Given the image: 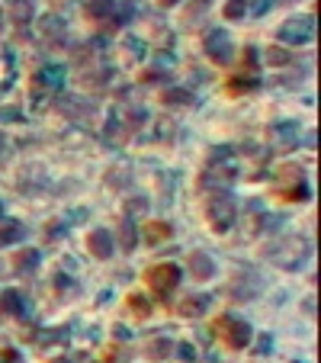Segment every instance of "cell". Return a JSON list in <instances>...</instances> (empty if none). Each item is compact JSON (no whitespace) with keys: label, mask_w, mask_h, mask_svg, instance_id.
I'll use <instances>...</instances> for the list:
<instances>
[{"label":"cell","mask_w":321,"mask_h":363,"mask_svg":"<svg viewBox=\"0 0 321 363\" xmlns=\"http://www.w3.org/2000/svg\"><path fill=\"white\" fill-rule=\"evenodd\" d=\"M264 254L273 264L286 267V271H295V267H302V261L312 254V244L305 242L302 235H289V238H280L276 244H270Z\"/></svg>","instance_id":"6da1fadb"},{"label":"cell","mask_w":321,"mask_h":363,"mask_svg":"<svg viewBox=\"0 0 321 363\" xmlns=\"http://www.w3.org/2000/svg\"><path fill=\"white\" fill-rule=\"evenodd\" d=\"M206 219L215 232H228L231 222H235V196L225 193V190H212L206 196Z\"/></svg>","instance_id":"7a4b0ae2"},{"label":"cell","mask_w":321,"mask_h":363,"mask_svg":"<svg viewBox=\"0 0 321 363\" xmlns=\"http://www.w3.org/2000/svg\"><path fill=\"white\" fill-rule=\"evenodd\" d=\"M145 279L157 299H167L180 286V267H177V264H155V267L145 273Z\"/></svg>","instance_id":"3957f363"},{"label":"cell","mask_w":321,"mask_h":363,"mask_svg":"<svg viewBox=\"0 0 321 363\" xmlns=\"http://www.w3.org/2000/svg\"><path fill=\"white\" fill-rule=\"evenodd\" d=\"M276 39L283 46H305L315 39V17H293L276 29Z\"/></svg>","instance_id":"277c9868"},{"label":"cell","mask_w":321,"mask_h":363,"mask_svg":"<svg viewBox=\"0 0 321 363\" xmlns=\"http://www.w3.org/2000/svg\"><path fill=\"white\" fill-rule=\"evenodd\" d=\"M202 48H206V58L215 61V65H231L235 61V42H231V36L225 29H209Z\"/></svg>","instance_id":"5b68a950"},{"label":"cell","mask_w":321,"mask_h":363,"mask_svg":"<svg viewBox=\"0 0 321 363\" xmlns=\"http://www.w3.org/2000/svg\"><path fill=\"white\" fill-rule=\"evenodd\" d=\"M222 335H225V344L231 347V351H241V347L251 344V337H254V331H251L248 322H241V318H222L219 322Z\"/></svg>","instance_id":"8992f818"},{"label":"cell","mask_w":321,"mask_h":363,"mask_svg":"<svg viewBox=\"0 0 321 363\" xmlns=\"http://www.w3.org/2000/svg\"><path fill=\"white\" fill-rule=\"evenodd\" d=\"M260 293V277H257L251 267H241L238 271V279H231V296L235 299H251V296H257Z\"/></svg>","instance_id":"52a82bcc"},{"label":"cell","mask_w":321,"mask_h":363,"mask_svg":"<svg viewBox=\"0 0 321 363\" xmlns=\"http://www.w3.org/2000/svg\"><path fill=\"white\" fill-rule=\"evenodd\" d=\"M39 32H42V39H46V42H52V46H61L64 39H68L64 19L58 17V13H48V17L39 19Z\"/></svg>","instance_id":"ba28073f"},{"label":"cell","mask_w":321,"mask_h":363,"mask_svg":"<svg viewBox=\"0 0 321 363\" xmlns=\"http://www.w3.org/2000/svg\"><path fill=\"white\" fill-rule=\"evenodd\" d=\"M87 248H90V254H93V257H100V261L113 257V251H116L113 232H106V228H97V232H90V235H87Z\"/></svg>","instance_id":"9c48e42d"},{"label":"cell","mask_w":321,"mask_h":363,"mask_svg":"<svg viewBox=\"0 0 321 363\" xmlns=\"http://www.w3.org/2000/svg\"><path fill=\"white\" fill-rule=\"evenodd\" d=\"M61 84H64L61 65H46L36 71V87H42V90H61Z\"/></svg>","instance_id":"30bf717a"},{"label":"cell","mask_w":321,"mask_h":363,"mask_svg":"<svg viewBox=\"0 0 321 363\" xmlns=\"http://www.w3.org/2000/svg\"><path fill=\"white\" fill-rule=\"evenodd\" d=\"M235 174H238V170H235V164H219V161H212L209 164V170H206V174H202V184H209V186H222V184H231V180H235Z\"/></svg>","instance_id":"8fae6325"},{"label":"cell","mask_w":321,"mask_h":363,"mask_svg":"<svg viewBox=\"0 0 321 363\" xmlns=\"http://www.w3.org/2000/svg\"><path fill=\"white\" fill-rule=\"evenodd\" d=\"M270 139H273V145L276 148H283V151H293L295 148V122H283V126H280V122H276L273 129H270Z\"/></svg>","instance_id":"7c38bea8"},{"label":"cell","mask_w":321,"mask_h":363,"mask_svg":"<svg viewBox=\"0 0 321 363\" xmlns=\"http://www.w3.org/2000/svg\"><path fill=\"white\" fill-rule=\"evenodd\" d=\"M190 271L196 279H212L215 277V261L206 251H193L190 254Z\"/></svg>","instance_id":"4fadbf2b"},{"label":"cell","mask_w":321,"mask_h":363,"mask_svg":"<svg viewBox=\"0 0 321 363\" xmlns=\"http://www.w3.org/2000/svg\"><path fill=\"white\" fill-rule=\"evenodd\" d=\"M58 110L64 112V116H71V119H87V116H90V103L87 100H77V97H61V100H58Z\"/></svg>","instance_id":"5bb4252c"},{"label":"cell","mask_w":321,"mask_h":363,"mask_svg":"<svg viewBox=\"0 0 321 363\" xmlns=\"http://www.w3.org/2000/svg\"><path fill=\"white\" fill-rule=\"evenodd\" d=\"M0 312H7V315H26L29 306L23 302V296H19L17 289H3L0 293Z\"/></svg>","instance_id":"9a60e30c"},{"label":"cell","mask_w":321,"mask_h":363,"mask_svg":"<svg viewBox=\"0 0 321 363\" xmlns=\"http://www.w3.org/2000/svg\"><path fill=\"white\" fill-rule=\"evenodd\" d=\"M26 238V225L23 222H13V219H7V222H0V248H10V244H17Z\"/></svg>","instance_id":"2e32d148"},{"label":"cell","mask_w":321,"mask_h":363,"mask_svg":"<svg viewBox=\"0 0 321 363\" xmlns=\"http://www.w3.org/2000/svg\"><path fill=\"white\" fill-rule=\"evenodd\" d=\"M161 103H164V106H171V110H177V106H190L193 93L184 90V87H167V90L161 93Z\"/></svg>","instance_id":"e0dca14e"},{"label":"cell","mask_w":321,"mask_h":363,"mask_svg":"<svg viewBox=\"0 0 321 363\" xmlns=\"http://www.w3.org/2000/svg\"><path fill=\"white\" fill-rule=\"evenodd\" d=\"M10 17H13V23H17V26H26L29 19L36 17V3H32V0H13Z\"/></svg>","instance_id":"ac0fdd59"},{"label":"cell","mask_w":321,"mask_h":363,"mask_svg":"<svg viewBox=\"0 0 321 363\" xmlns=\"http://www.w3.org/2000/svg\"><path fill=\"white\" fill-rule=\"evenodd\" d=\"M209 308V296H186L184 302H180V315H186V318H193V315H202Z\"/></svg>","instance_id":"d6986e66"},{"label":"cell","mask_w":321,"mask_h":363,"mask_svg":"<svg viewBox=\"0 0 321 363\" xmlns=\"http://www.w3.org/2000/svg\"><path fill=\"white\" fill-rule=\"evenodd\" d=\"M39 267V251L36 248H26V251L17 254V273H32Z\"/></svg>","instance_id":"ffe728a7"},{"label":"cell","mask_w":321,"mask_h":363,"mask_svg":"<svg viewBox=\"0 0 321 363\" xmlns=\"http://www.w3.org/2000/svg\"><path fill=\"white\" fill-rule=\"evenodd\" d=\"M257 87H260V77L254 75H241L228 81V93H248V90H257Z\"/></svg>","instance_id":"44dd1931"},{"label":"cell","mask_w":321,"mask_h":363,"mask_svg":"<svg viewBox=\"0 0 321 363\" xmlns=\"http://www.w3.org/2000/svg\"><path fill=\"white\" fill-rule=\"evenodd\" d=\"M87 10H90V17H97V19H113V13H116V0H90Z\"/></svg>","instance_id":"7402d4cb"},{"label":"cell","mask_w":321,"mask_h":363,"mask_svg":"<svg viewBox=\"0 0 321 363\" xmlns=\"http://www.w3.org/2000/svg\"><path fill=\"white\" fill-rule=\"evenodd\" d=\"M119 242L126 251H135V244H138V232H135V225H132V219L126 215V222H122L119 228Z\"/></svg>","instance_id":"603a6c76"},{"label":"cell","mask_w":321,"mask_h":363,"mask_svg":"<svg viewBox=\"0 0 321 363\" xmlns=\"http://www.w3.org/2000/svg\"><path fill=\"white\" fill-rule=\"evenodd\" d=\"M167 235H171V225H167V222H151V225L145 228V238H148L151 244L167 242Z\"/></svg>","instance_id":"cb8c5ba5"},{"label":"cell","mask_w":321,"mask_h":363,"mask_svg":"<svg viewBox=\"0 0 321 363\" xmlns=\"http://www.w3.org/2000/svg\"><path fill=\"white\" fill-rule=\"evenodd\" d=\"M145 119H148V112L142 110V106H132V110L126 112V132H138Z\"/></svg>","instance_id":"d4e9b609"},{"label":"cell","mask_w":321,"mask_h":363,"mask_svg":"<svg viewBox=\"0 0 321 363\" xmlns=\"http://www.w3.org/2000/svg\"><path fill=\"white\" fill-rule=\"evenodd\" d=\"M244 13H248V3H244V0H228V3H225V17L228 19H241Z\"/></svg>","instance_id":"484cf974"},{"label":"cell","mask_w":321,"mask_h":363,"mask_svg":"<svg viewBox=\"0 0 321 363\" xmlns=\"http://www.w3.org/2000/svg\"><path fill=\"white\" fill-rule=\"evenodd\" d=\"M148 354L155 357V360H164V357H167V354H171V341H164V337H157L155 344L148 347Z\"/></svg>","instance_id":"4316f807"},{"label":"cell","mask_w":321,"mask_h":363,"mask_svg":"<svg viewBox=\"0 0 321 363\" xmlns=\"http://www.w3.org/2000/svg\"><path fill=\"white\" fill-rule=\"evenodd\" d=\"M266 61H270V65H286V61H289V52H286V48H270V52H266Z\"/></svg>","instance_id":"83f0119b"},{"label":"cell","mask_w":321,"mask_h":363,"mask_svg":"<svg viewBox=\"0 0 321 363\" xmlns=\"http://www.w3.org/2000/svg\"><path fill=\"white\" fill-rule=\"evenodd\" d=\"M145 206H148V199H145V196H135V199H128V203H126V213H128V215L145 213Z\"/></svg>","instance_id":"f1b7e54d"},{"label":"cell","mask_w":321,"mask_h":363,"mask_svg":"<svg viewBox=\"0 0 321 363\" xmlns=\"http://www.w3.org/2000/svg\"><path fill=\"white\" fill-rule=\"evenodd\" d=\"M270 7H273V0H251V13H257V17H266Z\"/></svg>","instance_id":"f546056e"},{"label":"cell","mask_w":321,"mask_h":363,"mask_svg":"<svg viewBox=\"0 0 321 363\" xmlns=\"http://www.w3.org/2000/svg\"><path fill=\"white\" fill-rule=\"evenodd\" d=\"M128 302H132V308H135L138 315H148V299L145 296H132Z\"/></svg>","instance_id":"4dcf8cb0"},{"label":"cell","mask_w":321,"mask_h":363,"mask_svg":"<svg viewBox=\"0 0 321 363\" xmlns=\"http://www.w3.org/2000/svg\"><path fill=\"white\" fill-rule=\"evenodd\" d=\"M177 357H184L186 363H193V360H196V351H193L190 344H177Z\"/></svg>","instance_id":"1f68e13d"},{"label":"cell","mask_w":321,"mask_h":363,"mask_svg":"<svg viewBox=\"0 0 321 363\" xmlns=\"http://www.w3.org/2000/svg\"><path fill=\"white\" fill-rule=\"evenodd\" d=\"M244 55H248V58H244V61H248V68H257V65H260V52H257L254 46H251L248 52H244Z\"/></svg>","instance_id":"d6a6232c"},{"label":"cell","mask_w":321,"mask_h":363,"mask_svg":"<svg viewBox=\"0 0 321 363\" xmlns=\"http://www.w3.org/2000/svg\"><path fill=\"white\" fill-rule=\"evenodd\" d=\"M270 347H273V341H270V335H260V344H257V351H260V354H266Z\"/></svg>","instance_id":"836d02e7"},{"label":"cell","mask_w":321,"mask_h":363,"mask_svg":"<svg viewBox=\"0 0 321 363\" xmlns=\"http://www.w3.org/2000/svg\"><path fill=\"white\" fill-rule=\"evenodd\" d=\"M305 312H309V315H315V299H305Z\"/></svg>","instance_id":"e575fe53"},{"label":"cell","mask_w":321,"mask_h":363,"mask_svg":"<svg viewBox=\"0 0 321 363\" xmlns=\"http://www.w3.org/2000/svg\"><path fill=\"white\" fill-rule=\"evenodd\" d=\"M157 3H161V7H177L180 0H157Z\"/></svg>","instance_id":"d590c367"},{"label":"cell","mask_w":321,"mask_h":363,"mask_svg":"<svg viewBox=\"0 0 321 363\" xmlns=\"http://www.w3.org/2000/svg\"><path fill=\"white\" fill-rule=\"evenodd\" d=\"M7 357H10V354H3V357H0V363H3V360H7Z\"/></svg>","instance_id":"8d00e7d4"},{"label":"cell","mask_w":321,"mask_h":363,"mask_svg":"<svg viewBox=\"0 0 321 363\" xmlns=\"http://www.w3.org/2000/svg\"><path fill=\"white\" fill-rule=\"evenodd\" d=\"M280 3H293V0H280Z\"/></svg>","instance_id":"74e56055"},{"label":"cell","mask_w":321,"mask_h":363,"mask_svg":"<svg viewBox=\"0 0 321 363\" xmlns=\"http://www.w3.org/2000/svg\"><path fill=\"white\" fill-rule=\"evenodd\" d=\"M0 148H3V135H0Z\"/></svg>","instance_id":"f35d334b"},{"label":"cell","mask_w":321,"mask_h":363,"mask_svg":"<svg viewBox=\"0 0 321 363\" xmlns=\"http://www.w3.org/2000/svg\"><path fill=\"white\" fill-rule=\"evenodd\" d=\"M61 363H68V360H61Z\"/></svg>","instance_id":"ab89813d"}]
</instances>
